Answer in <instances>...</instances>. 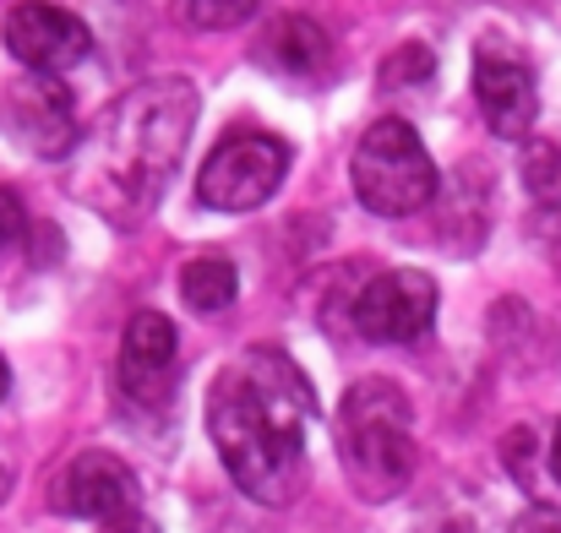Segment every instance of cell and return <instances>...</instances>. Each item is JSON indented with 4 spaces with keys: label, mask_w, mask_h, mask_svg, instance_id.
<instances>
[{
    "label": "cell",
    "mask_w": 561,
    "mask_h": 533,
    "mask_svg": "<svg viewBox=\"0 0 561 533\" xmlns=\"http://www.w3.org/2000/svg\"><path fill=\"white\" fill-rule=\"evenodd\" d=\"M317 425V386L284 349H245L207 392V430L229 479L262 501H295L306 479V436Z\"/></svg>",
    "instance_id": "cell-1"
},
{
    "label": "cell",
    "mask_w": 561,
    "mask_h": 533,
    "mask_svg": "<svg viewBox=\"0 0 561 533\" xmlns=\"http://www.w3.org/2000/svg\"><path fill=\"white\" fill-rule=\"evenodd\" d=\"M202 99L186 77H148L121 93L71 153V196L115 229L142 223L181 175Z\"/></svg>",
    "instance_id": "cell-2"
},
{
    "label": "cell",
    "mask_w": 561,
    "mask_h": 533,
    "mask_svg": "<svg viewBox=\"0 0 561 533\" xmlns=\"http://www.w3.org/2000/svg\"><path fill=\"white\" fill-rule=\"evenodd\" d=\"M339 463L355 496L366 501H392L414 479V425H409V397L398 381L366 375L344 392L339 419Z\"/></svg>",
    "instance_id": "cell-3"
},
{
    "label": "cell",
    "mask_w": 561,
    "mask_h": 533,
    "mask_svg": "<svg viewBox=\"0 0 561 533\" xmlns=\"http://www.w3.org/2000/svg\"><path fill=\"white\" fill-rule=\"evenodd\" d=\"M350 179H355L360 207L376 218H409L442 190V175H436L420 131L398 115L366 126V137L355 142V159H350Z\"/></svg>",
    "instance_id": "cell-4"
},
{
    "label": "cell",
    "mask_w": 561,
    "mask_h": 533,
    "mask_svg": "<svg viewBox=\"0 0 561 533\" xmlns=\"http://www.w3.org/2000/svg\"><path fill=\"white\" fill-rule=\"evenodd\" d=\"M295 153L273 131H229L196 170V196L213 212H256L278 196Z\"/></svg>",
    "instance_id": "cell-5"
},
{
    "label": "cell",
    "mask_w": 561,
    "mask_h": 533,
    "mask_svg": "<svg viewBox=\"0 0 561 533\" xmlns=\"http://www.w3.org/2000/svg\"><path fill=\"white\" fill-rule=\"evenodd\" d=\"M0 44L5 55L22 66V71H38V77H66L71 66H82L93 55V33L82 16L49 5V0H22L5 11V27H0Z\"/></svg>",
    "instance_id": "cell-6"
},
{
    "label": "cell",
    "mask_w": 561,
    "mask_h": 533,
    "mask_svg": "<svg viewBox=\"0 0 561 533\" xmlns=\"http://www.w3.org/2000/svg\"><path fill=\"white\" fill-rule=\"evenodd\" d=\"M0 126L16 148H27L33 159H71L77 153V104H71V88L60 77H38L27 71L5 104H0Z\"/></svg>",
    "instance_id": "cell-7"
},
{
    "label": "cell",
    "mask_w": 561,
    "mask_h": 533,
    "mask_svg": "<svg viewBox=\"0 0 561 533\" xmlns=\"http://www.w3.org/2000/svg\"><path fill=\"white\" fill-rule=\"evenodd\" d=\"M431 327H436V283L414 267L376 273L355 300V333L366 344L403 349V344H420Z\"/></svg>",
    "instance_id": "cell-8"
},
{
    "label": "cell",
    "mask_w": 561,
    "mask_h": 533,
    "mask_svg": "<svg viewBox=\"0 0 561 533\" xmlns=\"http://www.w3.org/2000/svg\"><path fill=\"white\" fill-rule=\"evenodd\" d=\"M474 99H480V115L485 126L502 137V142H524L540 120V88H535V71L518 60V49H507L502 38H480L474 49Z\"/></svg>",
    "instance_id": "cell-9"
},
{
    "label": "cell",
    "mask_w": 561,
    "mask_h": 533,
    "mask_svg": "<svg viewBox=\"0 0 561 533\" xmlns=\"http://www.w3.org/2000/svg\"><path fill=\"white\" fill-rule=\"evenodd\" d=\"M137 474L115 457V452H82V457H71L66 463V474L55 479V490H49V507L60 512V518H82V523H115V518H126V512H142L137 507Z\"/></svg>",
    "instance_id": "cell-10"
},
{
    "label": "cell",
    "mask_w": 561,
    "mask_h": 533,
    "mask_svg": "<svg viewBox=\"0 0 561 533\" xmlns=\"http://www.w3.org/2000/svg\"><path fill=\"white\" fill-rule=\"evenodd\" d=\"M121 392L137 408H164L175 381H181V344H175V322L159 311H137L126 322L121 338V364H115Z\"/></svg>",
    "instance_id": "cell-11"
},
{
    "label": "cell",
    "mask_w": 561,
    "mask_h": 533,
    "mask_svg": "<svg viewBox=\"0 0 561 533\" xmlns=\"http://www.w3.org/2000/svg\"><path fill=\"white\" fill-rule=\"evenodd\" d=\"M256 60L267 71H278V77H317V71L333 66V38L317 16L289 11L256 38Z\"/></svg>",
    "instance_id": "cell-12"
},
{
    "label": "cell",
    "mask_w": 561,
    "mask_h": 533,
    "mask_svg": "<svg viewBox=\"0 0 561 533\" xmlns=\"http://www.w3.org/2000/svg\"><path fill=\"white\" fill-rule=\"evenodd\" d=\"M234 294H240V278H234V267H229L224 256H196V262L181 267V300H186L196 316L229 311Z\"/></svg>",
    "instance_id": "cell-13"
},
{
    "label": "cell",
    "mask_w": 561,
    "mask_h": 533,
    "mask_svg": "<svg viewBox=\"0 0 561 533\" xmlns=\"http://www.w3.org/2000/svg\"><path fill=\"white\" fill-rule=\"evenodd\" d=\"M524 185L540 207H561V148L557 142H535L524 148Z\"/></svg>",
    "instance_id": "cell-14"
},
{
    "label": "cell",
    "mask_w": 561,
    "mask_h": 533,
    "mask_svg": "<svg viewBox=\"0 0 561 533\" xmlns=\"http://www.w3.org/2000/svg\"><path fill=\"white\" fill-rule=\"evenodd\" d=\"M256 5L262 0H181V16H186L191 27H202V33H224V27L251 22Z\"/></svg>",
    "instance_id": "cell-15"
},
{
    "label": "cell",
    "mask_w": 561,
    "mask_h": 533,
    "mask_svg": "<svg viewBox=\"0 0 561 533\" xmlns=\"http://www.w3.org/2000/svg\"><path fill=\"white\" fill-rule=\"evenodd\" d=\"M431 71H436L431 49H425V44H403V49H392V55H387V66H381V88H398V82H425Z\"/></svg>",
    "instance_id": "cell-16"
},
{
    "label": "cell",
    "mask_w": 561,
    "mask_h": 533,
    "mask_svg": "<svg viewBox=\"0 0 561 533\" xmlns=\"http://www.w3.org/2000/svg\"><path fill=\"white\" fill-rule=\"evenodd\" d=\"M27 234H33V223H27V212H22V196H16L11 185H0V262H5Z\"/></svg>",
    "instance_id": "cell-17"
},
{
    "label": "cell",
    "mask_w": 561,
    "mask_h": 533,
    "mask_svg": "<svg viewBox=\"0 0 561 533\" xmlns=\"http://www.w3.org/2000/svg\"><path fill=\"white\" fill-rule=\"evenodd\" d=\"M513 533H561V512H551V507H529V512L513 523Z\"/></svg>",
    "instance_id": "cell-18"
},
{
    "label": "cell",
    "mask_w": 561,
    "mask_h": 533,
    "mask_svg": "<svg viewBox=\"0 0 561 533\" xmlns=\"http://www.w3.org/2000/svg\"><path fill=\"white\" fill-rule=\"evenodd\" d=\"M104 533H159L142 512H126V518H115V523H104Z\"/></svg>",
    "instance_id": "cell-19"
},
{
    "label": "cell",
    "mask_w": 561,
    "mask_h": 533,
    "mask_svg": "<svg viewBox=\"0 0 561 533\" xmlns=\"http://www.w3.org/2000/svg\"><path fill=\"white\" fill-rule=\"evenodd\" d=\"M551 474H557V485H561V425H557V441H551Z\"/></svg>",
    "instance_id": "cell-20"
},
{
    "label": "cell",
    "mask_w": 561,
    "mask_h": 533,
    "mask_svg": "<svg viewBox=\"0 0 561 533\" xmlns=\"http://www.w3.org/2000/svg\"><path fill=\"white\" fill-rule=\"evenodd\" d=\"M5 392H11V370H5V359H0V403H5Z\"/></svg>",
    "instance_id": "cell-21"
},
{
    "label": "cell",
    "mask_w": 561,
    "mask_h": 533,
    "mask_svg": "<svg viewBox=\"0 0 561 533\" xmlns=\"http://www.w3.org/2000/svg\"><path fill=\"white\" fill-rule=\"evenodd\" d=\"M11 496V468H0V501Z\"/></svg>",
    "instance_id": "cell-22"
}]
</instances>
